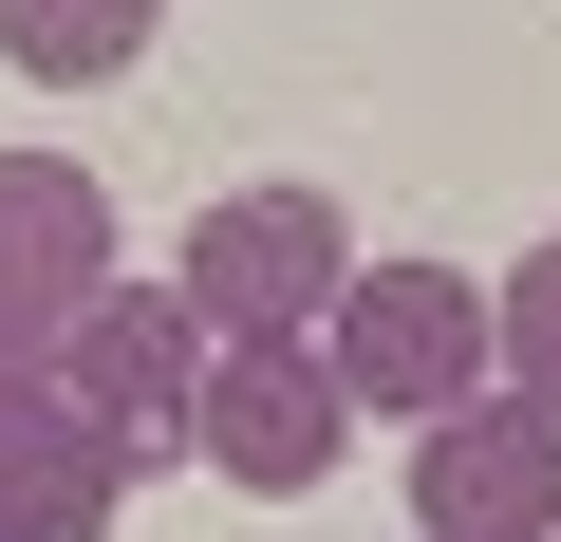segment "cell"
I'll use <instances>...</instances> for the list:
<instances>
[{
	"mask_svg": "<svg viewBox=\"0 0 561 542\" xmlns=\"http://www.w3.org/2000/svg\"><path fill=\"white\" fill-rule=\"evenodd\" d=\"M206 300L187 281H113V300H76V337H57V393L131 449V468H187V430H206Z\"/></svg>",
	"mask_w": 561,
	"mask_h": 542,
	"instance_id": "277c9868",
	"label": "cell"
},
{
	"mask_svg": "<svg viewBox=\"0 0 561 542\" xmlns=\"http://www.w3.org/2000/svg\"><path fill=\"white\" fill-rule=\"evenodd\" d=\"M356 430H375V412H356L337 337H225V356H206V430H187V468H225L243 505H319Z\"/></svg>",
	"mask_w": 561,
	"mask_h": 542,
	"instance_id": "3957f363",
	"label": "cell"
},
{
	"mask_svg": "<svg viewBox=\"0 0 561 542\" xmlns=\"http://www.w3.org/2000/svg\"><path fill=\"white\" fill-rule=\"evenodd\" d=\"M113 187L76 150H0V356H57L76 300H113Z\"/></svg>",
	"mask_w": 561,
	"mask_h": 542,
	"instance_id": "8992f818",
	"label": "cell"
},
{
	"mask_svg": "<svg viewBox=\"0 0 561 542\" xmlns=\"http://www.w3.org/2000/svg\"><path fill=\"white\" fill-rule=\"evenodd\" d=\"M38 393H57V356H0V430H20V412H38Z\"/></svg>",
	"mask_w": 561,
	"mask_h": 542,
	"instance_id": "30bf717a",
	"label": "cell"
},
{
	"mask_svg": "<svg viewBox=\"0 0 561 542\" xmlns=\"http://www.w3.org/2000/svg\"><path fill=\"white\" fill-rule=\"evenodd\" d=\"M319 337H337V374H356L375 430H431V412L505 393V281H449V262H356V300Z\"/></svg>",
	"mask_w": 561,
	"mask_h": 542,
	"instance_id": "6da1fadb",
	"label": "cell"
},
{
	"mask_svg": "<svg viewBox=\"0 0 561 542\" xmlns=\"http://www.w3.org/2000/svg\"><path fill=\"white\" fill-rule=\"evenodd\" d=\"M113 505H131V449L76 393H38L20 430H0V542H113Z\"/></svg>",
	"mask_w": 561,
	"mask_h": 542,
	"instance_id": "52a82bcc",
	"label": "cell"
},
{
	"mask_svg": "<svg viewBox=\"0 0 561 542\" xmlns=\"http://www.w3.org/2000/svg\"><path fill=\"white\" fill-rule=\"evenodd\" d=\"M505 393H542V412H561V243H524V262H505Z\"/></svg>",
	"mask_w": 561,
	"mask_h": 542,
	"instance_id": "9c48e42d",
	"label": "cell"
},
{
	"mask_svg": "<svg viewBox=\"0 0 561 542\" xmlns=\"http://www.w3.org/2000/svg\"><path fill=\"white\" fill-rule=\"evenodd\" d=\"M412 542H561V412L468 393L412 430Z\"/></svg>",
	"mask_w": 561,
	"mask_h": 542,
	"instance_id": "5b68a950",
	"label": "cell"
},
{
	"mask_svg": "<svg viewBox=\"0 0 561 542\" xmlns=\"http://www.w3.org/2000/svg\"><path fill=\"white\" fill-rule=\"evenodd\" d=\"M169 38V0H0V57H20L38 94H94V76H131Z\"/></svg>",
	"mask_w": 561,
	"mask_h": 542,
	"instance_id": "ba28073f",
	"label": "cell"
},
{
	"mask_svg": "<svg viewBox=\"0 0 561 542\" xmlns=\"http://www.w3.org/2000/svg\"><path fill=\"white\" fill-rule=\"evenodd\" d=\"M356 206L337 187H225L187 243H169V281L206 300V337H319L337 300H356Z\"/></svg>",
	"mask_w": 561,
	"mask_h": 542,
	"instance_id": "7a4b0ae2",
	"label": "cell"
}]
</instances>
